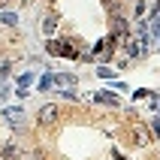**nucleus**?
I'll use <instances>...</instances> for the list:
<instances>
[{
    "mask_svg": "<svg viewBox=\"0 0 160 160\" xmlns=\"http://www.w3.org/2000/svg\"><path fill=\"white\" fill-rule=\"evenodd\" d=\"M54 27H58V18H54V15H52V18H45V30H48V33H52Z\"/></svg>",
    "mask_w": 160,
    "mask_h": 160,
    "instance_id": "nucleus-7",
    "label": "nucleus"
},
{
    "mask_svg": "<svg viewBox=\"0 0 160 160\" xmlns=\"http://www.w3.org/2000/svg\"><path fill=\"white\" fill-rule=\"evenodd\" d=\"M48 52L52 54H67V58H76V48L70 42H61V39H52L48 42Z\"/></svg>",
    "mask_w": 160,
    "mask_h": 160,
    "instance_id": "nucleus-1",
    "label": "nucleus"
},
{
    "mask_svg": "<svg viewBox=\"0 0 160 160\" xmlns=\"http://www.w3.org/2000/svg\"><path fill=\"white\" fill-rule=\"evenodd\" d=\"M0 21H3V24H15L18 15H15V12H3V15H0Z\"/></svg>",
    "mask_w": 160,
    "mask_h": 160,
    "instance_id": "nucleus-5",
    "label": "nucleus"
},
{
    "mask_svg": "<svg viewBox=\"0 0 160 160\" xmlns=\"http://www.w3.org/2000/svg\"><path fill=\"white\" fill-rule=\"evenodd\" d=\"M52 85H54V76H45V79L39 82V91H48Z\"/></svg>",
    "mask_w": 160,
    "mask_h": 160,
    "instance_id": "nucleus-6",
    "label": "nucleus"
},
{
    "mask_svg": "<svg viewBox=\"0 0 160 160\" xmlns=\"http://www.w3.org/2000/svg\"><path fill=\"white\" fill-rule=\"evenodd\" d=\"M21 115H24L21 109H6V118L12 121V124H21Z\"/></svg>",
    "mask_w": 160,
    "mask_h": 160,
    "instance_id": "nucleus-4",
    "label": "nucleus"
},
{
    "mask_svg": "<svg viewBox=\"0 0 160 160\" xmlns=\"http://www.w3.org/2000/svg\"><path fill=\"white\" fill-rule=\"evenodd\" d=\"M54 85H61V88H72V85H76V76H54Z\"/></svg>",
    "mask_w": 160,
    "mask_h": 160,
    "instance_id": "nucleus-3",
    "label": "nucleus"
},
{
    "mask_svg": "<svg viewBox=\"0 0 160 160\" xmlns=\"http://www.w3.org/2000/svg\"><path fill=\"white\" fill-rule=\"evenodd\" d=\"M39 121L42 124H54L58 121V106H42L39 109Z\"/></svg>",
    "mask_w": 160,
    "mask_h": 160,
    "instance_id": "nucleus-2",
    "label": "nucleus"
}]
</instances>
